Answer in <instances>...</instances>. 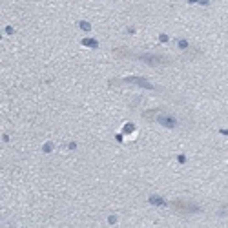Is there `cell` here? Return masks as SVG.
<instances>
[{
	"label": "cell",
	"instance_id": "1",
	"mask_svg": "<svg viewBox=\"0 0 228 228\" xmlns=\"http://www.w3.org/2000/svg\"><path fill=\"white\" fill-rule=\"evenodd\" d=\"M159 122H163L166 126H175V119H172V117H159Z\"/></svg>",
	"mask_w": 228,
	"mask_h": 228
}]
</instances>
